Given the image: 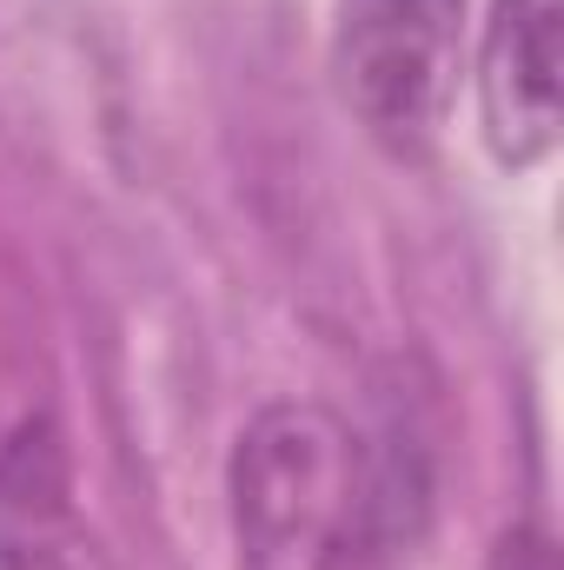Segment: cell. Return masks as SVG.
<instances>
[{"label":"cell","instance_id":"obj_2","mask_svg":"<svg viewBox=\"0 0 564 570\" xmlns=\"http://www.w3.org/2000/svg\"><path fill=\"white\" fill-rule=\"evenodd\" d=\"M465 0H332V80L352 120L399 159L438 146L458 94Z\"/></svg>","mask_w":564,"mask_h":570},{"label":"cell","instance_id":"obj_3","mask_svg":"<svg viewBox=\"0 0 564 570\" xmlns=\"http://www.w3.org/2000/svg\"><path fill=\"white\" fill-rule=\"evenodd\" d=\"M564 0H492L478 33V120L505 166H538L558 146Z\"/></svg>","mask_w":564,"mask_h":570},{"label":"cell","instance_id":"obj_1","mask_svg":"<svg viewBox=\"0 0 564 570\" xmlns=\"http://www.w3.org/2000/svg\"><path fill=\"white\" fill-rule=\"evenodd\" d=\"M226 504L240 570H359L379 511L359 431L312 399H280L240 431Z\"/></svg>","mask_w":564,"mask_h":570},{"label":"cell","instance_id":"obj_4","mask_svg":"<svg viewBox=\"0 0 564 570\" xmlns=\"http://www.w3.org/2000/svg\"><path fill=\"white\" fill-rule=\"evenodd\" d=\"M0 570H100L47 425H20L0 444Z\"/></svg>","mask_w":564,"mask_h":570},{"label":"cell","instance_id":"obj_5","mask_svg":"<svg viewBox=\"0 0 564 570\" xmlns=\"http://www.w3.org/2000/svg\"><path fill=\"white\" fill-rule=\"evenodd\" d=\"M485 570H558V544H552L538 524H512V531L492 544V564Z\"/></svg>","mask_w":564,"mask_h":570}]
</instances>
